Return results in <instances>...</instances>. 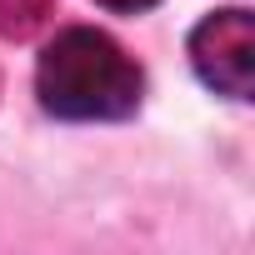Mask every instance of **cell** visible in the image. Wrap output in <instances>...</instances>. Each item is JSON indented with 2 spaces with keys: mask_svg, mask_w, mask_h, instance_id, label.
I'll return each instance as SVG.
<instances>
[{
  "mask_svg": "<svg viewBox=\"0 0 255 255\" xmlns=\"http://www.w3.org/2000/svg\"><path fill=\"white\" fill-rule=\"evenodd\" d=\"M35 95L60 120H125L140 105V65L105 30L70 25L45 45Z\"/></svg>",
  "mask_w": 255,
  "mask_h": 255,
  "instance_id": "obj_1",
  "label": "cell"
},
{
  "mask_svg": "<svg viewBox=\"0 0 255 255\" xmlns=\"http://www.w3.org/2000/svg\"><path fill=\"white\" fill-rule=\"evenodd\" d=\"M190 60L200 70V80L230 100L250 95L255 80V25L245 10H215L195 25L190 35Z\"/></svg>",
  "mask_w": 255,
  "mask_h": 255,
  "instance_id": "obj_2",
  "label": "cell"
},
{
  "mask_svg": "<svg viewBox=\"0 0 255 255\" xmlns=\"http://www.w3.org/2000/svg\"><path fill=\"white\" fill-rule=\"evenodd\" d=\"M55 20V0H0V40H30Z\"/></svg>",
  "mask_w": 255,
  "mask_h": 255,
  "instance_id": "obj_3",
  "label": "cell"
},
{
  "mask_svg": "<svg viewBox=\"0 0 255 255\" xmlns=\"http://www.w3.org/2000/svg\"><path fill=\"white\" fill-rule=\"evenodd\" d=\"M100 5L105 10H150L155 0H100Z\"/></svg>",
  "mask_w": 255,
  "mask_h": 255,
  "instance_id": "obj_4",
  "label": "cell"
}]
</instances>
